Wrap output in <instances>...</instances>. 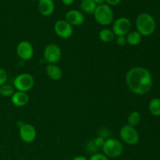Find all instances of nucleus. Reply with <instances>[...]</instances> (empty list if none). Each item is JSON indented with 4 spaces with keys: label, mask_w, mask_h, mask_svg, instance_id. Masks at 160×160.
<instances>
[{
    "label": "nucleus",
    "mask_w": 160,
    "mask_h": 160,
    "mask_svg": "<svg viewBox=\"0 0 160 160\" xmlns=\"http://www.w3.org/2000/svg\"><path fill=\"white\" fill-rule=\"evenodd\" d=\"M88 160H109L108 157L105 156L104 154H101V153H95L92 155Z\"/></svg>",
    "instance_id": "obj_24"
},
{
    "label": "nucleus",
    "mask_w": 160,
    "mask_h": 160,
    "mask_svg": "<svg viewBox=\"0 0 160 160\" xmlns=\"http://www.w3.org/2000/svg\"><path fill=\"white\" fill-rule=\"evenodd\" d=\"M126 83L130 90L135 95H143L148 93L152 87V77L146 68L134 67L126 74Z\"/></svg>",
    "instance_id": "obj_1"
},
{
    "label": "nucleus",
    "mask_w": 160,
    "mask_h": 160,
    "mask_svg": "<svg viewBox=\"0 0 160 160\" xmlns=\"http://www.w3.org/2000/svg\"><path fill=\"white\" fill-rule=\"evenodd\" d=\"M62 57V51L56 44H49L44 50V59L48 64H56Z\"/></svg>",
    "instance_id": "obj_7"
},
{
    "label": "nucleus",
    "mask_w": 160,
    "mask_h": 160,
    "mask_svg": "<svg viewBox=\"0 0 160 160\" xmlns=\"http://www.w3.org/2000/svg\"><path fill=\"white\" fill-rule=\"evenodd\" d=\"M84 15L82 12L78 9H71L66 14L65 20L71 25L72 27L80 26L84 22Z\"/></svg>",
    "instance_id": "obj_12"
},
{
    "label": "nucleus",
    "mask_w": 160,
    "mask_h": 160,
    "mask_svg": "<svg viewBox=\"0 0 160 160\" xmlns=\"http://www.w3.org/2000/svg\"><path fill=\"white\" fill-rule=\"evenodd\" d=\"M46 73L52 81H59L62 76V70L56 64H48L46 67Z\"/></svg>",
    "instance_id": "obj_15"
},
{
    "label": "nucleus",
    "mask_w": 160,
    "mask_h": 160,
    "mask_svg": "<svg viewBox=\"0 0 160 160\" xmlns=\"http://www.w3.org/2000/svg\"><path fill=\"white\" fill-rule=\"evenodd\" d=\"M8 79L7 72L5 69L0 67V87L6 84Z\"/></svg>",
    "instance_id": "obj_22"
},
{
    "label": "nucleus",
    "mask_w": 160,
    "mask_h": 160,
    "mask_svg": "<svg viewBox=\"0 0 160 160\" xmlns=\"http://www.w3.org/2000/svg\"><path fill=\"white\" fill-rule=\"evenodd\" d=\"M17 53L22 60H30L34 56L32 44L28 41H21L17 46Z\"/></svg>",
    "instance_id": "obj_10"
},
{
    "label": "nucleus",
    "mask_w": 160,
    "mask_h": 160,
    "mask_svg": "<svg viewBox=\"0 0 160 160\" xmlns=\"http://www.w3.org/2000/svg\"><path fill=\"white\" fill-rule=\"evenodd\" d=\"M141 120H142L141 114L137 111H133L128 117V124L133 128H135L140 123Z\"/></svg>",
    "instance_id": "obj_20"
},
{
    "label": "nucleus",
    "mask_w": 160,
    "mask_h": 160,
    "mask_svg": "<svg viewBox=\"0 0 160 160\" xmlns=\"http://www.w3.org/2000/svg\"><path fill=\"white\" fill-rule=\"evenodd\" d=\"M120 136L121 140L129 145H136L139 141V134L135 128L128 124L122 127L120 131Z\"/></svg>",
    "instance_id": "obj_6"
},
{
    "label": "nucleus",
    "mask_w": 160,
    "mask_h": 160,
    "mask_svg": "<svg viewBox=\"0 0 160 160\" xmlns=\"http://www.w3.org/2000/svg\"><path fill=\"white\" fill-rule=\"evenodd\" d=\"M15 92V88L13 86L9 84H3L0 87V95L3 97H11Z\"/></svg>",
    "instance_id": "obj_21"
},
{
    "label": "nucleus",
    "mask_w": 160,
    "mask_h": 160,
    "mask_svg": "<svg viewBox=\"0 0 160 160\" xmlns=\"http://www.w3.org/2000/svg\"><path fill=\"white\" fill-rule=\"evenodd\" d=\"M72 160H88V159L83 156H75V157Z\"/></svg>",
    "instance_id": "obj_28"
},
{
    "label": "nucleus",
    "mask_w": 160,
    "mask_h": 160,
    "mask_svg": "<svg viewBox=\"0 0 160 160\" xmlns=\"http://www.w3.org/2000/svg\"><path fill=\"white\" fill-rule=\"evenodd\" d=\"M39 12L44 17L52 15L55 10V3L53 0H40L38 2Z\"/></svg>",
    "instance_id": "obj_14"
},
{
    "label": "nucleus",
    "mask_w": 160,
    "mask_h": 160,
    "mask_svg": "<svg viewBox=\"0 0 160 160\" xmlns=\"http://www.w3.org/2000/svg\"><path fill=\"white\" fill-rule=\"evenodd\" d=\"M54 31L56 35L62 39L69 38L73 33V27L66 20H57L55 23Z\"/></svg>",
    "instance_id": "obj_9"
},
{
    "label": "nucleus",
    "mask_w": 160,
    "mask_h": 160,
    "mask_svg": "<svg viewBox=\"0 0 160 160\" xmlns=\"http://www.w3.org/2000/svg\"><path fill=\"white\" fill-rule=\"evenodd\" d=\"M116 35L114 34L113 31L110 29H108V28H104V29L101 30L100 32L98 33V38H99L100 40L103 42H110L114 40Z\"/></svg>",
    "instance_id": "obj_18"
},
{
    "label": "nucleus",
    "mask_w": 160,
    "mask_h": 160,
    "mask_svg": "<svg viewBox=\"0 0 160 160\" xmlns=\"http://www.w3.org/2000/svg\"><path fill=\"white\" fill-rule=\"evenodd\" d=\"M105 141H106V139L104 138L99 136V137H97L92 142H93V144L95 145V146L96 148H102L103 146V145H104Z\"/></svg>",
    "instance_id": "obj_23"
},
{
    "label": "nucleus",
    "mask_w": 160,
    "mask_h": 160,
    "mask_svg": "<svg viewBox=\"0 0 160 160\" xmlns=\"http://www.w3.org/2000/svg\"><path fill=\"white\" fill-rule=\"evenodd\" d=\"M97 5H102V4H104L106 3V0H93Z\"/></svg>",
    "instance_id": "obj_29"
},
{
    "label": "nucleus",
    "mask_w": 160,
    "mask_h": 160,
    "mask_svg": "<svg viewBox=\"0 0 160 160\" xmlns=\"http://www.w3.org/2000/svg\"><path fill=\"white\" fill-rule=\"evenodd\" d=\"M34 85V78L31 74L27 73H20L17 75L13 81L14 88L19 92H28L31 90Z\"/></svg>",
    "instance_id": "obj_5"
},
{
    "label": "nucleus",
    "mask_w": 160,
    "mask_h": 160,
    "mask_svg": "<svg viewBox=\"0 0 160 160\" xmlns=\"http://www.w3.org/2000/svg\"><path fill=\"white\" fill-rule=\"evenodd\" d=\"M0 97H1V95H0Z\"/></svg>",
    "instance_id": "obj_31"
},
{
    "label": "nucleus",
    "mask_w": 160,
    "mask_h": 160,
    "mask_svg": "<svg viewBox=\"0 0 160 160\" xmlns=\"http://www.w3.org/2000/svg\"><path fill=\"white\" fill-rule=\"evenodd\" d=\"M131 22L127 17H119L112 24V30L116 36H125L131 31Z\"/></svg>",
    "instance_id": "obj_8"
},
{
    "label": "nucleus",
    "mask_w": 160,
    "mask_h": 160,
    "mask_svg": "<svg viewBox=\"0 0 160 160\" xmlns=\"http://www.w3.org/2000/svg\"><path fill=\"white\" fill-rule=\"evenodd\" d=\"M116 43H117L119 46H124V45H127L126 36H117Z\"/></svg>",
    "instance_id": "obj_25"
},
{
    "label": "nucleus",
    "mask_w": 160,
    "mask_h": 160,
    "mask_svg": "<svg viewBox=\"0 0 160 160\" xmlns=\"http://www.w3.org/2000/svg\"><path fill=\"white\" fill-rule=\"evenodd\" d=\"M121 2V0H106V3L110 6H117Z\"/></svg>",
    "instance_id": "obj_26"
},
{
    "label": "nucleus",
    "mask_w": 160,
    "mask_h": 160,
    "mask_svg": "<svg viewBox=\"0 0 160 160\" xmlns=\"http://www.w3.org/2000/svg\"><path fill=\"white\" fill-rule=\"evenodd\" d=\"M35 1H38L39 2V1H40V0H35Z\"/></svg>",
    "instance_id": "obj_30"
},
{
    "label": "nucleus",
    "mask_w": 160,
    "mask_h": 160,
    "mask_svg": "<svg viewBox=\"0 0 160 160\" xmlns=\"http://www.w3.org/2000/svg\"><path fill=\"white\" fill-rule=\"evenodd\" d=\"M97 6L93 0H81L80 3L81 11L87 14H94Z\"/></svg>",
    "instance_id": "obj_17"
},
{
    "label": "nucleus",
    "mask_w": 160,
    "mask_h": 160,
    "mask_svg": "<svg viewBox=\"0 0 160 160\" xmlns=\"http://www.w3.org/2000/svg\"><path fill=\"white\" fill-rule=\"evenodd\" d=\"M127 44L131 45V46H136L138 45L142 41V34L137 31H130L126 36Z\"/></svg>",
    "instance_id": "obj_16"
},
{
    "label": "nucleus",
    "mask_w": 160,
    "mask_h": 160,
    "mask_svg": "<svg viewBox=\"0 0 160 160\" xmlns=\"http://www.w3.org/2000/svg\"><path fill=\"white\" fill-rule=\"evenodd\" d=\"M103 154L107 157L117 158L123 153V144L116 138H109L105 141L103 146L102 147Z\"/></svg>",
    "instance_id": "obj_4"
},
{
    "label": "nucleus",
    "mask_w": 160,
    "mask_h": 160,
    "mask_svg": "<svg viewBox=\"0 0 160 160\" xmlns=\"http://www.w3.org/2000/svg\"><path fill=\"white\" fill-rule=\"evenodd\" d=\"M148 109L153 116L160 117V98H152L148 104Z\"/></svg>",
    "instance_id": "obj_19"
},
{
    "label": "nucleus",
    "mask_w": 160,
    "mask_h": 160,
    "mask_svg": "<svg viewBox=\"0 0 160 160\" xmlns=\"http://www.w3.org/2000/svg\"><path fill=\"white\" fill-rule=\"evenodd\" d=\"M135 24L137 31L142 36H149L156 31V20L151 14L147 12H142L138 16Z\"/></svg>",
    "instance_id": "obj_2"
},
{
    "label": "nucleus",
    "mask_w": 160,
    "mask_h": 160,
    "mask_svg": "<svg viewBox=\"0 0 160 160\" xmlns=\"http://www.w3.org/2000/svg\"><path fill=\"white\" fill-rule=\"evenodd\" d=\"M93 15L97 23L102 26H108L113 20V12L106 3L98 5Z\"/></svg>",
    "instance_id": "obj_3"
},
{
    "label": "nucleus",
    "mask_w": 160,
    "mask_h": 160,
    "mask_svg": "<svg viewBox=\"0 0 160 160\" xmlns=\"http://www.w3.org/2000/svg\"><path fill=\"white\" fill-rule=\"evenodd\" d=\"M29 95L27 92L17 91L11 96V102L17 107H23L26 106L29 102Z\"/></svg>",
    "instance_id": "obj_13"
},
{
    "label": "nucleus",
    "mask_w": 160,
    "mask_h": 160,
    "mask_svg": "<svg viewBox=\"0 0 160 160\" xmlns=\"http://www.w3.org/2000/svg\"><path fill=\"white\" fill-rule=\"evenodd\" d=\"M20 137L25 143H32L37 137V131L32 124L23 123L20 128Z\"/></svg>",
    "instance_id": "obj_11"
},
{
    "label": "nucleus",
    "mask_w": 160,
    "mask_h": 160,
    "mask_svg": "<svg viewBox=\"0 0 160 160\" xmlns=\"http://www.w3.org/2000/svg\"><path fill=\"white\" fill-rule=\"evenodd\" d=\"M73 2H74V0H62V2L65 6H71L73 3Z\"/></svg>",
    "instance_id": "obj_27"
}]
</instances>
